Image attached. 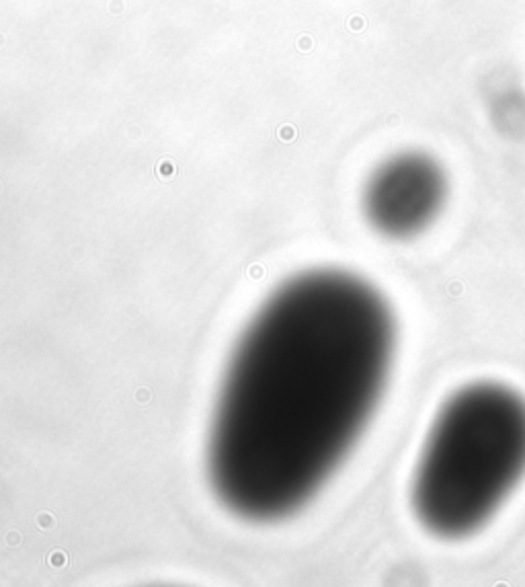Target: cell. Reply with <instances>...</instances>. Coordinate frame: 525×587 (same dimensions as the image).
Returning a JSON list of instances; mask_svg holds the SVG:
<instances>
[{
  "instance_id": "obj_1",
  "label": "cell",
  "mask_w": 525,
  "mask_h": 587,
  "mask_svg": "<svg viewBox=\"0 0 525 587\" xmlns=\"http://www.w3.org/2000/svg\"><path fill=\"white\" fill-rule=\"evenodd\" d=\"M394 339L388 302L347 271L300 273L261 306L209 429V481L232 513L275 521L316 495L378 409Z\"/></svg>"
},
{
  "instance_id": "obj_2",
  "label": "cell",
  "mask_w": 525,
  "mask_h": 587,
  "mask_svg": "<svg viewBox=\"0 0 525 587\" xmlns=\"http://www.w3.org/2000/svg\"><path fill=\"white\" fill-rule=\"evenodd\" d=\"M525 476V400L478 382L457 390L431 427L413 478L421 526L457 540L499 511Z\"/></svg>"
},
{
  "instance_id": "obj_3",
  "label": "cell",
  "mask_w": 525,
  "mask_h": 587,
  "mask_svg": "<svg viewBox=\"0 0 525 587\" xmlns=\"http://www.w3.org/2000/svg\"><path fill=\"white\" fill-rule=\"evenodd\" d=\"M445 199L443 167L425 152H400L369 177L363 191V214L378 234L406 240L437 220Z\"/></svg>"
}]
</instances>
